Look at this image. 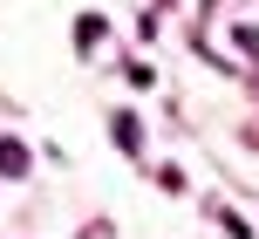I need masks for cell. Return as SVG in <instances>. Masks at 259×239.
<instances>
[{"label":"cell","mask_w":259,"mask_h":239,"mask_svg":"<svg viewBox=\"0 0 259 239\" xmlns=\"http://www.w3.org/2000/svg\"><path fill=\"white\" fill-rule=\"evenodd\" d=\"M27 171V144L21 137H0V178H21Z\"/></svg>","instance_id":"cell-1"},{"label":"cell","mask_w":259,"mask_h":239,"mask_svg":"<svg viewBox=\"0 0 259 239\" xmlns=\"http://www.w3.org/2000/svg\"><path fill=\"white\" fill-rule=\"evenodd\" d=\"M109 130H116V144H123V150H137V144H143V123L130 116V109H116V116H109Z\"/></svg>","instance_id":"cell-2"},{"label":"cell","mask_w":259,"mask_h":239,"mask_svg":"<svg viewBox=\"0 0 259 239\" xmlns=\"http://www.w3.org/2000/svg\"><path fill=\"white\" fill-rule=\"evenodd\" d=\"M103 34H109V27H103V14H82V21H75V48H82V55H89Z\"/></svg>","instance_id":"cell-3"}]
</instances>
